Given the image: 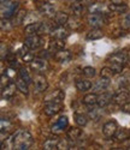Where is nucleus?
<instances>
[{
	"label": "nucleus",
	"mask_w": 130,
	"mask_h": 150,
	"mask_svg": "<svg viewBox=\"0 0 130 150\" xmlns=\"http://www.w3.org/2000/svg\"><path fill=\"white\" fill-rule=\"evenodd\" d=\"M11 138H12V143H14V149H18V150H27L34 143L31 133L24 130L16 131L11 136Z\"/></svg>",
	"instance_id": "f257e3e1"
},
{
	"label": "nucleus",
	"mask_w": 130,
	"mask_h": 150,
	"mask_svg": "<svg viewBox=\"0 0 130 150\" xmlns=\"http://www.w3.org/2000/svg\"><path fill=\"white\" fill-rule=\"evenodd\" d=\"M129 60L126 52H117L114 54H112L109 58V62H110V67L114 71V73H121L124 65L126 64V61Z\"/></svg>",
	"instance_id": "f03ea898"
},
{
	"label": "nucleus",
	"mask_w": 130,
	"mask_h": 150,
	"mask_svg": "<svg viewBox=\"0 0 130 150\" xmlns=\"http://www.w3.org/2000/svg\"><path fill=\"white\" fill-rule=\"evenodd\" d=\"M19 7V1H9L1 5V18L11 19Z\"/></svg>",
	"instance_id": "7ed1b4c3"
},
{
	"label": "nucleus",
	"mask_w": 130,
	"mask_h": 150,
	"mask_svg": "<svg viewBox=\"0 0 130 150\" xmlns=\"http://www.w3.org/2000/svg\"><path fill=\"white\" fill-rule=\"evenodd\" d=\"M45 43L44 39L39 35V34H35V35H30V36H27L24 40V45L29 47L30 49H39L40 47H42Z\"/></svg>",
	"instance_id": "20e7f679"
},
{
	"label": "nucleus",
	"mask_w": 130,
	"mask_h": 150,
	"mask_svg": "<svg viewBox=\"0 0 130 150\" xmlns=\"http://www.w3.org/2000/svg\"><path fill=\"white\" fill-rule=\"evenodd\" d=\"M30 67L33 71L35 72H39V73H41V72H46L49 67L48 65V61L46 59H41V58H36V59H33L30 61Z\"/></svg>",
	"instance_id": "39448f33"
},
{
	"label": "nucleus",
	"mask_w": 130,
	"mask_h": 150,
	"mask_svg": "<svg viewBox=\"0 0 130 150\" xmlns=\"http://www.w3.org/2000/svg\"><path fill=\"white\" fill-rule=\"evenodd\" d=\"M117 131H118V124H117L116 120H109L102 126V133L107 138H111V137L116 136Z\"/></svg>",
	"instance_id": "423d86ee"
},
{
	"label": "nucleus",
	"mask_w": 130,
	"mask_h": 150,
	"mask_svg": "<svg viewBox=\"0 0 130 150\" xmlns=\"http://www.w3.org/2000/svg\"><path fill=\"white\" fill-rule=\"evenodd\" d=\"M87 23L92 28H100L105 24V17L100 13H89L87 17Z\"/></svg>",
	"instance_id": "0eeeda50"
},
{
	"label": "nucleus",
	"mask_w": 130,
	"mask_h": 150,
	"mask_svg": "<svg viewBox=\"0 0 130 150\" xmlns=\"http://www.w3.org/2000/svg\"><path fill=\"white\" fill-rule=\"evenodd\" d=\"M61 109H63V103H58V102H45L44 106V112L48 117H53L58 114Z\"/></svg>",
	"instance_id": "6e6552de"
},
{
	"label": "nucleus",
	"mask_w": 130,
	"mask_h": 150,
	"mask_svg": "<svg viewBox=\"0 0 130 150\" xmlns=\"http://www.w3.org/2000/svg\"><path fill=\"white\" fill-rule=\"evenodd\" d=\"M65 98V94L61 89H57L51 91L49 94H47L45 96V102H58V103H63Z\"/></svg>",
	"instance_id": "1a4fd4ad"
},
{
	"label": "nucleus",
	"mask_w": 130,
	"mask_h": 150,
	"mask_svg": "<svg viewBox=\"0 0 130 150\" xmlns=\"http://www.w3.org/2000/svg\"><path fill=\"white\" fill-rule=\"evenodd\" d=\"M33 82H34V86H35L37 93H44L48 88V82H47L46 77L42 76V74H36L33 79Z\"/></svg>",
	"instance_id": "9d476101"
},
{
	"label": "nucleus",
	"mask_w": 130,
	"mask_h": 150,
	"mask_svg": "<svg viewBox=\"0 0 130 150\" xmlns=\"http://www.w3.org/2000/svg\"><path fill=\"white\" fill-rule=\"evenodd\" d=\"M39 11H40V13L46 16V17H54L57 11H56V7L49 4V3H42L39 7Z\"/></svg>",
	"instance_id": "9b49d317"
},
{
	"label": "nucleus",
	"mask_w": 130,
	"mask_h": 150,
	"mask_svg": "<svg viewBox=\"0 0 130 150\" xmlns=\"http://www.w3.org/2000/svg\"><path fill=\"white\" fill-rule=\"evenodd\" d=\"M52 36V39H59V40H65L69 37V31L68 29H65L63 25H59L57 28H54L49 34Z\"/></svg>",
	"instance_id": "f8f14e48"
},
{
	"label": "nucleus",
	"mask_w": 130,
	"mask_h": 150,
	"mask_svg": "<svg viewBox=\"0 0 130 150\" xmlns=\"http://www.w3.org/2000/svg\"><path fill=\"white\" fill-rule=\"evenodd\" d=\"M71 58H72V54L68 49H60V51L56 52V54H54V59L58 62H69L71 60Z\"/></svg>",
	"instance_id": "ddd939ff"
},
{
	"label": "nucleus",
	"mask_w": 130,
	"mask_h": 150,
	"mask_svg": "<svg viewBox=\"0 0 130 150\" xmlns=\"http://www.w3.org/2000/svg\"><path fill=\"white\" fill-rule=\"evenodd\" d=\"M110 85V79L107 78H100L99 81H96L93 85V91L94 93H101L104 90H106L107 89V86Z\"/></svg>",
	"instance_id": "4468645a"
},
{
	"label": "nucleus",
	"mask_w": 130,
	"mask_h": 150,
	"mask_svg": "<svg viewBox=\"0 0 130 150\" xmlns=\"http://www.w3.org/2000/svg\"><path fill=\"white\" fill-rule=\"evenodd\" d=\"M107 10H109V6L106 7L101 3H94V4H90L88 6V12L89 13H106Z\"/></svg>",
	"instance_id": "2eb2a0df"
},
{
	"label": "nucleus",
	"mask_w": 130,
	"mask_h": 150,
	"mask_svg": "<svg viewBox=\"0 0 130 150\" xmlns=\"http://www.w3.org/2000/svg\"><path fill=\"white\" fill-rule=\"evenodd\" d=\"M75 85H76V89L79 90V91H82V93L88 91V90H90V89L93 88L92 82L86 79V78L84 79H77L76 83H75Z\"/></svg>",
	"instance_id": "dca6fc26"
},
{
	"label": "nucleus",
	"mask_w": 130,
	"mask_h": 150,
	"mask_svg": "<svg viewBox=\"0 0 130 150\" xmlns=\"http://www.w3.org/2000/svg\"><path fill=\"white\" fill-rule=\"evenodd\" d=\"M111 101H113V95L110 94V93H102L98 97V106L100 108H104L107 105H110Z\"/></svg>",
	"instance_id": "f3484780"
},
{
	"label": "nucleus",
	"mask_w": 130,
	"mask_h": 150,
	"mask_svg": "<svg viewBox=\"0 0 130 150\" xmlns=\"http://www.w3.org/2000/svg\"><path fill=\"white\" fill-rule=\"evenodd\" d=\"M16 88H17V85L14 84V83H10L9 85H6L5 88L1 89V97L4 100H10L12 96L15 95L16 93Z\"/></svg>",
	"instance_id": "a211bd4d"
},
{
	"label": "nucleus",
	"mask_w": 130,
	"mask_h": 150,
	"mask_svg": "<svg viewBox=\"0 0 130 150\" xmlns=\"http://www.w3.org/2000/svg\"><path fill=\"white\" fill-rule=\"evenodd\" d=\"M83 136V131L80 127H70L66 131V137L70 141H79L81 137Z\"/></svg>",
	"instance_id": "6ab92c4d"
},
{
	"label": "nucleus",
	"mask_w": 130,
	"mask_h": 150,
	"mask_svg": "<svg viewBox=\"0 0 130 150\" xmlns=\"http://www.w3.org/2000/svg\"><path fill=\"white\" fill-rule=\"evenodd\" d=\"M113 102L117 103V105H119V106L129 102V94L126 91H123V90L118 91L117 94L113 95Z\"/></svg>",
	"instance_id": "aec40b11"
},
{
	"label": "nucleus",
	"mask_w": 130,
	"mask_h": 150,
	"mask_svg": "<svg viewBox=\"0 0 130 150\" xmlns=\"http://www.w3.org/2000/svg\"><path fill=\"white\" fill-rule=\"evenodd\" d=\"M109 10L116 12V13H125V12H128L129 7L124 3H112L109 5Z\"/></svg>",
	"instance_id": "412c9836"
},
{
	"label": "nucleus",
	"mask_w": 130,
	"mask_h": 150,
	"mask_svg": "<svg viewBox=\"0 0 130 150\" xmlns=\"http://www.w3.org/2000/svg\"><path fill=\"white\" fill-rule=\"evenodd\" d=\"M64 47H65L64 40H59V39H52L48 45V49L51 52H58L60 49H64Z\"/></svg>",
	"instance_id": "4be33fe9"
},
{
	"label": "nucleus",
	"mask_w": 130,
	"mask_h": 150,
	"mask_svg": "<svg viewBox=\"0 0 130 150\" xmlns=\"http://www.w3.org/2000/svg\"><path fill=\"white\" fill-rule=\"evenodd\" d=\"M102 37H104V33L99 28H93L92 30H89L87 33V40H90V41L100 40V39H102Z\"/></svg>",
	"instance_id": "5701e85b"
},
{
	"label": "nucleus",
	"mask_w": 130,
	"mask_h": 150,
	"mask_svg": "<svg viewBox=\"0 0 130 150\" xmlns=\"http://www.w3.org/2000/svg\"><path fill=\"white\" fill-rule=\"evenodd\" d=\"M98 95L96 93H90V94H87L83 100H82V102L86 105V106H94V105H98Z\"/></svg>",
	"instance_id": "b1692460"
},
{
	"label": "nucleus",
	"mask_w": 130,
	"mask_h": 150,
	"mask_svg": "<svg viewBox=\"0 0 130 150\" xmlns=\"http://www.w3.org/2000/svg\"><path fill=\"white\" fill-rule=\"evenodd\" d=\"M14 129H15L14 122L10 121L9 119H1V122H0V130H1V132L10 133Z\"/></svg>",
	"instance_id": "393cba45"
},
{
	"label": "nucleus",
	"mask_w": 130,
	"mask_h": 150,
	"mask_svg": "<svg viewBox=\"0 0 130 150\" xmlns=\"http://www.w3.org/2000/svg\"><path fill=\"white\" fill-rule=\"evenodd\" d=\"M54 28L52 27L48 22H40V27H39L37 34L39 35H47V34H51V31Z\"/></svg>",
	"instance_id": "a878e982"
},
{
	"label": "nucleus",
	"mask_w": 130,
	"mask_h": 150,
	"mask_svg": "<svg viewBox=\"0 0 130 150\" xmlns=\"http://www.w3.org/2000/svg\"><path fill=\"white\" fill-rule=\"evenodd\" d=\"M59 145V139L58 138H49L45 141L44 143V149L45 150H57Z\"/></svg>",
	"instance_id": "bb28decb"
},
{
	"label": "nucleus",
	"mask_w": 130,
	"mask_h": 150,
	"mask_svg": "<svg viewBox=\"0 0 130 150\" xmlns=\"http://www.w3.org/2000/svg\"><path fill=\"white\" fill-rule=\"evenodd\" d=\"M53 18L58 25H64V24L68 23V21H69V16H68V13H65V12H57Z\"/></svg>",
	"instance_id": "cd10ccee"
},
{
	"label": "nucleus",
	"mask_w": 130,
	"mask_h": 150,
	"mask_svg": "<svg viewBox=\"0 0 130 150\" xmlns=\"http://www.w3.org/2000/svg\"><path fill=\"white\" fill-rule=\"evenodd\" d=\"M39 27H40V22L28 24V25H25V28H24V33L27 34L28 36H30V35H35V34H37Z\"/></svg>",
	"instance_id": "c85d7f7f"
},
{
	"label": "nucleus",
	"mask_w": 130,
	"mask_h": 150,
	"mask_svg": "<svg viewBox=\"0 0 130 150\" xmlns=\"http://www.w3.org/2000/svg\"><path fill=\"white\" fill-rule=\"evenodd\" d=\"M16 85H17V89L21 91V93H23V94H25V95H28L29 94V88H28V83L25 82L23 78H18L17 81H16Z\"/></svg>",
	"instance_id": "c756f323"
},
{
	"label": "nucleus",
	"mask_w": 130,
	"mask_h": 150,
	"mask_svg": "<svg viewBox=\"0 0 130 150\" xmlns=\"http://www.w3.org/2000/svg\"><path fill=\"white\" fill-rule=\"evenodd\" d=\"M66 24L69 25L70 29H74V30H77L79 28H81V25H82L81 19L79 18V16H74V17L69 18V21H68Z\"/></svg>",
	"instance_id": "7c9ffc66"
},
{
	"label": "nucleus",
	"mask_w": 130,
	"mask_h": 150,
	"mask_svg": "<svg viewBox=\"0 0 130 150\" xmlns=\"http://www.w3.org/2000/svg\"><path fill=\"white\" fill-rule=\"evenodd\" d=\"M116 138H117V141H118V142H124V141L129 139L130 138V131L128 129H122L119 131H117Z\"/></svg>",
	"instance_id": "2f4dec72"
},
{
	"label": "nucleus",
	"mask_w": 130,
	"mask_h": 150,
	"mask_svg": "<svg viewBox=\"0 0 130 150\" xmlns=\"http://www.w3.org/2000/svg\"><path fill=\"white\" fill-rule=\"evenodd\" d=\"M71 11H72V13L75 15V16H81V15H83V11H84V5L82 4V3H74L72 5H71Z\"/></svg>",
	"instance_id": "473e14b6"
},
{
	"label": "nucleus",
	"mask_w": 130,
	"mask_h": 150,
	"mask_svg": "<svg viewBox=\"0 0 130 150\" xmlns=\"http://www.w3.org/2000/svg\"><path fill=\"white\" fill-rule=\"evenodd\" d=\"M75 122L79 125L80 127H83V126H86V125L88 124V117L84 115L83 113H82V114L76 113V114H75Z\"/></svg>",
	"instance_id": "72a5a7b5"
},
{
	"label": "nucleus",
	"mask_w": 130,
	"mask_h": 150,
	"mask_svg": "<svg viewBox=\"0 0 130 150\" xmlns=\"http://www.w3.org/2000/svg\"><path fill=\"white\" fill-rule=\"evenodd\" d=\"M113 76H114V71L111 67H102L100 71V77H102V78L112 79Z\"/></svg>",
	"instance_id": "f704fd0d"
},
{
	"label": "nucleus",
	"mask_w": 130,
	"mask_h": 150,
	"mask_svg": "<svg viewBox=\"0 0 130 150\" xmlns=\"http://www.w3.org/2000/svg\"><path fill=\"white\" fill-rule=\"evenodd\" d=\"M27 12H25L24 10H21L19 12H17L16 13V18H15V22H14V24H21V23H24V19H25V17H27Z\"/></svg>",
	"instance_id": "c9c22d12"
},
{
	"label": "nucleus",
	"mask_w": 130,
	"mask_h": 150,
	"mask_svg": "<svg viewBox=\"0 0 130 150\" xmlns=\"http://www.w3.org/2000/svg\"><path fill=\"white\" fill-rule=\"evenodd\" d=\"M82 73L84 74L86 77L92 78V77H94L95 74H96V71H95V69H94V67H92V66H86V67H83Z\"/></svg>",
	"instance_id": "e433bc0d"
},
{
	"label": "nucleus",
	"mask_w": 130,
	"mask_h": 150,
	"mask_svg": "<svg viewBox=\"0 0 130 150\" xmlns=\"http://www.w3.org/2000/svg\"><path fill=\"white\" fill-rule=\"evenodd\" d=\"M19 77L23 78L28 84L31 82V77H30V74H29L28 70H27V69H24V67H22V69L19 70Z\"/></svg>",
	"instance_id": "4c0bfd02"
},
{
	"label": "nucleus",
	"mask_w": 130,
	"mask_h": 150,
	"mask_svg": "<svg viewBox=\"0 0 130 150\" xmlns=\"http://www.w3.org/2000/svg\"><path fill=\"white\" fill-rule=\"evenodd\" d=\"M57 124L59 125V126H60L63 130H65V129L68 127V125H69V119H68V117H66V115L59 117L58 120H57Z\"/></svg>",
	"instance_id": "58836bf2"
},
{
	"label": "nucleus",
	"mask_w": 130,
	"mask_h": 150,
	"mask_svg": "<svg viewBox=\"0 0 130 150\" xmlns=\"http://www.w3.org/2000/svg\"><path fill=\"white\" fill-rule=\"evenodd\" d=\"M0 25H1V30L3 31H7L12 28V25H14V23H11L9 18H1V23H0Z\"/></svg>",
	"instance_id": "ea45409f"
},
{
	"label": "nucleus",
	"mask_w": 130,
	"mask_h": 150,
	"mask_svg": "<svg viewBox=\"0 0 130 150\" xmlns=\"http://www.w3.org/2000/svg\"><path fill=\"white\" fill-rule=\"evenodd\" d=\"M121 25L123 29H129L130 28V11H128L125 16L123 17L122 22H121Z\"/></svg>",
	"instance_id": "a19ab883"
},
{
	"label": "nucleus",
	"mask_w": 130,
	"mask_h": 150,
	"mask_svg": "<svg viewBox=\"0 0 130 150\" xmlns=\"http://www.w3.org/2000/svg\"><path fill=\"white\" fill-rule=\"evenodd\" d=\"M36 22H37V16L34 13V12H31V13H28L27 17H25V19H24V24H25V25L31 24V23H36Z\"/></svg>",
	"instance_id": "79ce46f5"
},
{
	"label": "nucleus",
	"mask_w": 130,
	"mask_h": 150,
	"mask_svg": "<svg viewBox=\"0 0 130 150\" xmlns=\"http://www.w3.org/2000/svg\"><path fill=\"white\" fill-rule=\"evenodd\" d=\"M52 132H53L54 134H59V133H61V132H64V130L59 126V125L56 122V124H53V125H52Z\"/></svg>",
	"instance_id": "37998d69"
},
{
	"label": "nucleus",
	"mask_w": 130,
	"mask_h": 150,
	"mask_svg": "<svg viewBox=\"0 0 130 150\" xmlns=\"http://www.w3.org/2000/svg\"><path fill=\"white\" fill-rule=\"evenodd\" d=\"M11 78L7 76V74L6 73H3V76H1V89L3 88H5V86L6 85H9L10 83H9V81H10Z\"/></svg>",
	"instance_id": "c03bdc74"
},
{
	"label": "nucleus",
	"mask_w": 130,
	"mask_h": 150,
	"mask_svg": "<svg viewBox=\"0 0 130 150\" xmlns=\"http://www.w3.org/2000/svg\"><path fill=\"white\" fill-rule=\"evenodd\" d=\"M0 48H1V60H4L6 58V55H7V47H6V45L4 42H1L0 43Z\"/></svg>",
	"instance_id": "a18cd8bd"
},
{
	"label": "nucleus",
	"mask_w": 130,
	"mask_h": 150,
	"mask_svg": "<svg viewBox=\"0 0 130 150\" xmlns=\"http://www.w3.org/2000/svg\"><path fill=\"white\" fill-rule=\"evenodd\" d=\"M121 109H122V112H124V113H130V102H126V103L122 105Z\"/></svg>",
	"instance_id": "49530a36"
},
{
	"label": "nucleus",
	"mask_w": 130,
	"mask_h": 150,
	"mask_svg": "<svg viewBox=\"0 0 130 150\" xmlns=\"http://www.w3.org/2000/svg\"><path fill=\"white\" fill-rule=\"evenodd\" d=\"M58 149H69L68 142H66V141H60V139H59V145H58Z\"/></svg>",
	"instance_id": "de8ad7c7"
},
{
	"label": "nucleus",
	"mask_w": 130,
	"mask_h": 150,
	"mask_svg": "<svg viewBox=\"0 0 130 150\" xmlns=\"http://www.w3.org/2000/svg\"><path fill=\"white\" fill-rule=\"evenodd\" d=\"M6 74H7V76H9L10 78H14V77L16 76V71H15L14 69H10V70H7V71H6Z\"/></svg>",
	"instance_id": "09e8293b"
},
{
	"label": "nucleus",
	"mask_w": 130,
	"mask_h": 150,
	"mask_svg": "<svg viewBox=\"0 0 130 150\" xmlns=\"http://www.w3.org/2000/svg\"><path fill=\"white\" fill-rule=\"evenodd\" d=\"M0 1H1V5H3V4H6V3H9L10 0H0Z\"/></svg>",
	"instance_id": "8fccbe9b"
},
{
	"label": "nucleus",
	"mask_w": 130,
	"mask_h": 150,
	"mask_svg": "<svg viewBox=\"0 0 130 150\" xmlns=\"http://www.w3.org/2000/svg\"><path fill=\"white\" fill-rule=\"evenodd\" d=\"M126 54H128V58L130 59V49H129V52H126Z\"/></svg>",
	"instance_id": "3c124183"
},
{
	"label": "nucleus",
	"mask_w": 130,
	"mask_h": 150,
	"mask_svg": "<svg viewBox=\"0 0 130 150\" xmlns=\"http://www.w3.org/2000/svg\"><path fill=\"white\" fill-rule=\"evenodd\" d=\"M129 139H130V138H129Z\"/></svg>",
	"instance_id": "603ef678"
}]
</instances>
